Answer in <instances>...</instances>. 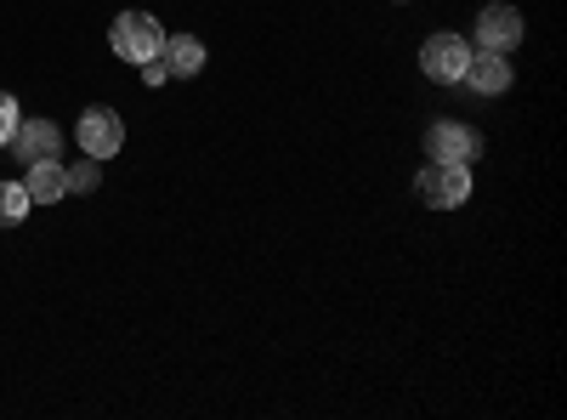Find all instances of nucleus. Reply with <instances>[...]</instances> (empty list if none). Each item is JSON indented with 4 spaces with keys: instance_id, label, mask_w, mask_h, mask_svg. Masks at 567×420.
<instances>
[{
    "instance_id": "nucleus-4",
    "label": "nucleus",
    "mask_w": 567,
    "mask_h": 420,
    "mask_svg": "<svg viewBox=\"0 0 567 420\" xmlns=\"http://www.w3.org/2000/svg\"><path fill=\"white\" fill-rule=\"evenodd\" d=\"M425 154H432L437 165H477L483 160V136L460 125V120H437L432 131H425Z\"/></svg>"
},
{
    "instance_id": "nucleus-13",
    "label": "nucleus",
    "mask_w": 567,
    "mask_h": 420,
    "mask_svg": "<svg viewBox=\"0 0 567 420\" xmlns=\"http://www.w3.org/2000/svg\"><path fill=\"white\" fill-rule=\"evenodd\" d=\"M18 120H23V109H18V98L12 91H0V148L12 143V131H18Z\"/></svg>"
},
{
    "instance_id": "nucleus-7",
    "label": "nucleus",
    "mask_w": 567,
    "mask_h": 420,
    "mask_svg": "<svg viewBox=\"0 0 567 420\" xmlns=\"http://www.w3.org/2000/svg\"><path fill=\"white\" fill-rule=\"evenodd\" d=\"M58 143H63V131H58L52 120H18V131H12L7 148H12L23 165H34V160H52Z\"/></svg>"
},
{
    "instance_id": "nucleus-5",
    "label": "nucleus",
    "mask_w": 567,
    "mask_h": 420,
    "mask_svg": "<svg viewBox=\"0 0 567 420\" xmlns=\"http://www.w3.org/2000/svg\"><path fill=\"white\" fill-rule=\"evenodd\" d=\"M74 136H80V154H91V160H114V154L125 148V120H120L114 109H85L80 125H74Z\"/></svg>"
},
{
    "instance_id": "nucleus-6",
    "label": "nucleus",
    "mask_w": 567,
    "mask_h": 420,
    "mask_svg": "<svg viewBox=\"0 0 567 420\" xmlns=\"http://www.w3.org/2000/svg\"><path fill=\"white\" fill-rule=\"evenodd\" d=\"M516 40H523V18L516 7H483L477 12V52H516Z\"/></svg>"
},
{
    "instance_id": "nucleus-14",
    "label": "nucleus",
    "mask_w": 567,
    "mask_h": 420,
    "mask_svg": "<svg viewBox=\"0 0 567 420\" xmlns=\"http://www.w3.org/2000/svg\"><path fill=\"white\" fill-rule=\"evenodd\" d=\"M165 80H171V69H165V52L142 63V85H165Z\"/></svg>"
},
{
    "instance_id": "nucleus-1",
    "label": "nucleus",
    "mask_w": 567,
    "mask_h": 420,
    "mask_svg": "<svg viewBox=\"0 0 567 420\" xmlns=\"http://www.w3.org/2000/svg\"><path fill=\"white\" fill-rule=\"evenodd\" d=\"M109 45H114V58H125V63L142 69L148 58L165 52V29H159V18H148V12H120L114 29H109Z\"/></svg>"
},
{
    "instance_id": "nucleus-3",
    "label": "nucleus",
    "mask_w": 567,
    "mask_h": 420,
    "mask_svg": "<svg viewBox=\"0 0 567 420\" xmlns=\"http://www.w3.org/2000/svg\"><path fill=\"white\" fill-rule=\"evenodd\" d=\"M465 63H471V40L465 34H432L420 45V74L437 80V85H460Z\"/></svg>"
},
{
    "instance_id": "nucleus-12",
    "label": "nucleus",
    "mask_w": 567,
    "mask_h": 420,
    "mask_svg": "<svg viewBox=\"0 0 567 420\" xmlns=\"http://www.w3.org/2000/svg\"><path fill=\"white\" fill-rule=\"evenodd\" d=\"M97 182H103V160H80V165H69V194H91V188H97Z\"/></svg>"
},
{
    "instance_id": "nucleus-10",
    "label": "nucleus",
    "mask_w": 567,
    "mask_h": 420,
    "mask_svg": "<svg viewBox=\"0 0 567 420\" xmlns=\"http://www.w3.org/2000/svg\"><path fill=\"white\" fill-rule=\"evenodd\" d=\"M165 69H171V80H199L205 74V40L199 34H165Z\"/></svg>"
},
{
    "instance_id": "nucleus-2",
    "label": "nucleus",
    "mask_w": 567,
    "mask_h": 420,
    "mask_svg": "<svg viewBox=\"0 0 567 420\" xmlns=\"http://www.w3.org/2000/svg\"><path fill=\"white\" fill-rule=\"evenodd\" d=\"M414 188H420V199L432 205V211H460L471 199V165H437L432 160V165L420 171Z\"/></svg>"
},
{
    "instance_id": "nucleus-8",
    "label": "nucleus",
    "mask_w": 567,
    "mask_h": 420,
    "mask_svg": "<svg viewBox=\"0 0 567 420\" xmlns=\"http://www.w3.org/2000/svg\"><path fill=\"white\" fill-rule=\"evenodd\" d=\"M460 85H471L477 98H499V91H511V63H505V52H471Z\"/></svg>"
},
{
    "instance_id": "nucleus-9",
    "label": "nucleus",
    "mask_w": 567,
    "mask_h": 420,
    "mask_svg": "<svg viewBox=\"0 0 567 420\" xmlns=\"http://www.w3.org/2000/svg\"><path fill=\"white\" fill-rule=\"evenodd\" d=\"M23 188H29L34 205H63V199H69V171H63L58 160H34V165L23 171Z\"/></svg>"
},
{
    "instance_id": "nucleus-11",
    "label": "nucleus",
    "mask_w": 567,
    "mask_h": 420,
    "mask_svg": "<svg viewBox=\"0 0 567 420\" xmlns=\"http://www.w3.org/2000/svg\"><path fill=\"white\" fill-rule=\"evenodd\" d=\"M29 211H34V199L23 182H0V227H18Z\"/></svg>"
}]
</instances>
